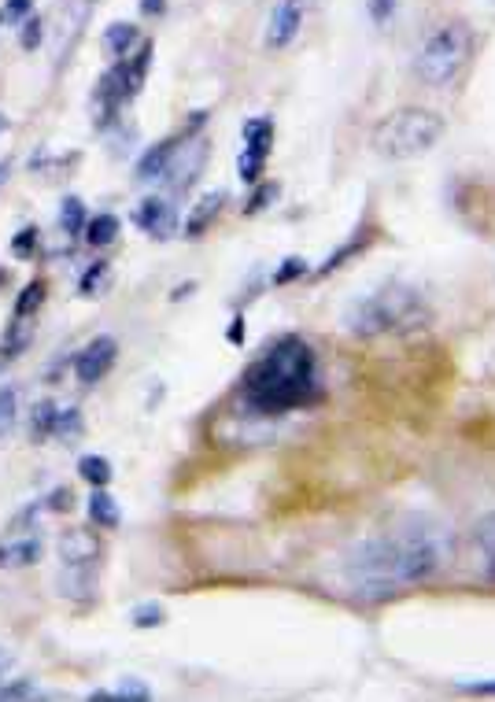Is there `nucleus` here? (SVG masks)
Instances as JSON below:
<instances>
[{
  "label": "nucleus",
  "mask_w": 495,
  "mask_h": 702,
  "mask_svg": "<svg viewBox=\"0 0 495 702\" xmlns=\"http://www.w3.org/2000/svg\"><path fill=\"white\" fill-rule=\"evenodd\" d=\"M451 558V536L433 518H403L385 533L351 547L344 558V581L351 595L381 603L392 595L433 581Z\"/></svg>",
  "instance_id": "obj_1"
},
{
  "label": "nucleus",
  "mask_w": 495,
  "mask_h": 702,
  "mask_svg": "<svg viewBox=\"0 0 495 702\" xmlns=\"http://www.w3.org/2000/svg\"><path fill=\"white\" fill-rule=\"evenodd\" d=\"M322 396V366L318 351L300 337H281L255 359L241 377L244 411L255 418L303 411Z\"/></svg>",
  "instance_id": "obj_2"
},
{
  "label": "nucleus",
  "mask_w": 495,
  "mask_h": 702,
  "mask_svg": "<svg viewBox=\"0 0 495 702\" xmlns=\"http://www.w3.org/2000/svg\"><path fill=\"white\" fill-rule=\"evenodd\" d=\"M355 337H388V333H418L433 322V307L422 289L407 281H385L363 292L344 315Z\"/></svg>",
  "instance_id": "obj_3"
},
{
  "label": "nucleus",
  "mask_w": 495,
  "mask_h": 702,
  "mask_svg": "<svg viewBox=\"0 0 495 702\" xmlns=\"http://www.w3.org/2000/svg\"><path fill=\"white\" fill-rule=\"evenodd\" d=\"M444 137V119L429 108H399L388 111L374 126V152L396 163L429 156Z\"/></svg>",
  "instance_id": "obj_4"
},
{
  "label": "nucleus",
  "mask_w": 495,
  "mask_h": 702,
  "mask_svg": "<svg viewBox=\"0 0 495 702\" xmlns=\"http://www.w3.org/2000/svg\"><path fill=\"white\" fill-rule=\"evenodd\" d=\"M473 60V30L466 23H444L422 41V49L414 56V74L433 89H444L466 71Z\"/></svg>",
  "instance_id": "obj_5"
},
{
  "label": "nucleus",
  "mask_w": 495,
  "mask_h": 702,
  "mask_svg": "<svg viewBox=\"0 0 495 702\" xmlns=\"http://www.w3.org/2000/svg\"><path fill=\"white\" fill-rule=\"evenodd\" d=\"M152 52H156L152 49V41H141L137 52H130L126 60H119L97 82V104H100L97 126L115 122L122 104H130V100L141 93V85H145V78H148V67H152Z\"/></svg>",
  "instance_id": "obj_6"
},
{
  "label": "nucleus",
  "mask_w": 495,
  "mask_h": 702,
  "mask_svg": "<svg viewBox=\"0 0 495 702\" xmlns=\"http://www.w3.org/2000/svg\"><path fill=\"white\" fill-rule=\"evenodd\" d=\"M244 152L237 159V174H241L244 185H259L263 182L266 159H270V148H274V122L266 115H255V119L244 122Z\"/></svg>",
  "instance_id": "obj_7"
},
{
  "label": "nucleus",
  "mask_w": 495,
  "mask_h": 702,
  "mask_svg": "<svg viewBox=\"0 0 495 702\" xmlns=\"http://www.w3.org/2000/svg\"><path fill=\"white\" fill-rule=\"evenodd\" d=\"M193 122H185L182 134H170L163 137L159 145H152L145 152V156L137 159V182H163V174H167V167L174 163V156H178V148L189 141V137H196L200 130H204L207 122V111H196V115H189Z\"/></svg>",
  "instance_id": "obj_8"
},
{
  "label": "nucleus",
  "mask_w": 495,
  "mask_h": 702,
  "mask_svg": "<svg viewBox=\"0 0 495 702\" xmlns=\"http://www.w3.org/2000/svg\"><path fill=\"white\" fill-rule=\"evenodd\" d=\"M115 363H119V340L108 337V333H100V337H93L78 355H74V377H78L82 385H100V381L115 370Z\"/></svg>",
  "instance_id": "obj_9"
},
{
  "label": "nucleus",
  "mask_w": 495,
  "mask_h": 702,
  "mask_svg": "<svg viewBox=\"0 0 495 702\" xmlns=\"http://www.w3.org/2000/svg\"><path fill=\"white\" fill-rule=\"evenodd\" d=\"M133 226L145 230L152 241H167L178 230V207L170 196H148L141 200V207L133 211Z\"/></svg>",
  "instance_id": "obj_10"
},
{
  "label": "nucleus",
  "mask_w": 495,
  "mask_h": 702,
  "mask_svg": "<svg viewBox=\"0 0 495 702\" xmlns=\"http://www.w3.org/2000/svg\"><path fill=\"white\" fill-rule=\"evenodd\" d=\"M303 12H307V0H278L266 26V49H289L300 34Z\"/></svg>",
  "instance_id": "obj_11"
},
{
  "label": "nucleus",
  "mask_w": 495,
  "mask_h": 702,
  "mask_svg": "<svg viewBox=\"0 0 495 702\" xmlns=\"http://www.w3.org/2000/svg\"><path fill=\"white\" fill-rule=\"evenodd\" d=\"M470 562L473 573L484 584H495V510H488L470 533Z\"/></svg>",
  "instance_id": "obj_12"
},
{
  "label": "nucleus",
  "mask_w": 495,
  "mask_h": 702,
  "mask_svg": "<svg viewBox=\"0 0 495 702\" xmlns=\"http://www.w3.org/2000/svg\"><path fill=\"white\" fill-rule=\"evenodd\" d=\"M45 555V540L37 533H23V536H4L0 540V569H26L41 562Z\"/></svg>",
  "instance_id": "obj_13"
},
{
  "label": "nucleus",
  "mask_w": 495,
  "mask_h": 702,
  "mask_svg": "<svg viewBox=\"0 0 495 702\" xmlns=\"http://www.w3.org/2000/svg\"><path fill=\"white\" fill-rule=\"evenodd\" d=\"M100 558V540L85 529H67L60 536V562L67 569H93Z\"/></svg>",
  "instance_id": "obj_14"
},
{
  "label": "nucleus",
  "mask_w": 495,
  "mask_h": 702,
  "mask_svg": "<svg viewBox=\"0 0 495 702\" xmlns=\"http://www.w3.org/2000/svg\"><path fill=\"white\" fill-rule=\"evenodd\" d=\"M222 204H226V193L218 189V193H207L200 204L189 211V218H185V237H200V233L211 230V222H215L218 215H222Z\"/></svg>",
  "instance_id": "obj_15"
},
{
  "label": "nucleus",
  "mask_w": 495,
  "mask_h": 702,
  "mask_svg": "<svg viewBox=\"0 0 495 702\" xmlns=\"http://www.w3.org/2000/svg\"><path fill=\"white\" fill-rule=\"evenodd\" d=\"M119 230H122L119 215L100 211V215H93L89 222H85V244H89V248H108V244H115Z\"/></svg>",
  "instance_id": "obj_16"
},
{
  "label": "nucleus",
  "mask_w": 495,
  "mask_h": 702,
  "mask_svg": "<svg viewBox=\"0 0 495 702\" xmlns=\"http://www.w3.org/2000/svg\"><path fill=\"white\" fill-rule=\"evenodd\" d=\"M89 521H93L97 529H119L122 514L108 488H93V496H89Z\"/></svg>",
  "instance_id": "obj_17"
},
{
  "label": "nucleus",
  "mask_w": 495,
  "mask_h": 702,
  "mask_svg": "<svg viewBox=\"0 0 495 702\" xmlns=\"http://www.w3.org/2000/svg\"><path fill=\"white\" fill-rule=\"evenodd\" d=\"M137 45H141V34H137L133 23H111L108 30H104V49H108L115 60H126Z\"/></svg>",
  "instance_id": "obj_18"
},
{
  "label": "nucleus",
  "mask_w": 495,
  "mask_h": 702,
  "mask_svg": "<svg viewBox=\"0 0 495 702\" xmlns=\"http://www.w3.org/2000/svg\"><path fill=\"white\" fill-rule=\"evenodd\" d=\"M23 407V385H0V440L12 433Z\"/></svg>",
  "instance_id": "obj_19"
},
{
  "label": "nucleus",
  "mask_w": 495,
  "mask_h": 702,
  "mask_svg": "<svg viewBox=\"0 0 495 702\" xmlns=\"http://www.w3.org/2000/svg\"><path fill=\"white\" fill-rule=\"evenodd\" d=\"M78 477L89 481L93 488H108L115 470H111V462L104 459V455H82V459H78Z\"/></svg>",
  "instance_id": "obj_20"
},
{
  "label": "nucleus",
  "mask_w": 495,
  "mask_h": 702,
  "mask_svg": "<svg viewBox=\"0 0 495 702\" xmlns=\"http://www.w3.org/2000/svg\"><path fill=\"white\" fill-rule=\"evenodd\" d=\"M85 222H89V215H85L82 196H67L60 204V230L67 233V237H82Z\"/></svg>",
  "instance_id": "obj_21"
},
{
  "label": "nucleus",
  "mask_w": 495,
  "mask_h": 702,
  "mask_svg": "<svg viewBox=\"0 0 495 702\" xmlns=\"http://www.w3.org/2000/svg\"><path fill=\"white\" fill-rule=\"evenodd\" d=\"M45 281H30L23 285V292L15 296V307H12V318H34L41 311V303H45Z\"/></svg>",
  "instance_id": "obj_22"
},
{
  "label": "nucleus",
  "mask_w": 495,
  "mask_h": 702,
  "mask_svg": "<svg viewBox=\"0 0 495 702\" xmlns=\"http://www.w3.org/2000/svg\"><path fill=\"white\" fill-rule=\"evenodd\" d=\"M56 414H60V407H56L52 400L34 403V411H30V436H34V440L52 436V429H56Z\"/></svg>",
  "instance_id": "obj_23"
},
{
  "label": "nucleus",
  "mask_w": 495,
  "mask_h": 702,
  "mask_svg": "<svg viewBox=\"0 0 495 702\" xmlns=\"http://www.w3.org/2000/svg\"><path fill=\"white\" fill-rule=\"evenodd\" d=\"M30 318H8V333H4V359H19L23 348L30 344V326H26Z\"/></svg>",
  "instance_id": "obj_24"
},
{
  "label": "nucleus",
  "mask_w": 495,
  "mask_h": 702,
  "mask_svg": "<svg viewBox=\"0 0 495 702\" xmlns=\"http://www.w3.org/2000/svg\"><path fill=\"white\" fill-rule=\"evenodd\" d=\"M307 259H300V255H289V259H281V267L274 270V278H270V285H292L296 278H307Z\"/></svg>",
  "instance_id": "obj_25"
},
{
  "label": "nucleus",
  "mask_w": 495,
  "mask_h": 702,
  "mask_svg": "<svg viewBox=\"0 0 495 702\" xmlns=\"http://www.w3.org/2000/svg\"><path fill=\"white\" fill-rule=\"evenodd\" d=\"M130 621H133V629H159V625L167 621V610L159 603H141V606H133Z\"/></svg>",
  "instance_id": "obj_26"
},
{
  "label": "nucleus",
  "mask_w": 495,
  "mask_h": 702,
  "mask_svg": "<svg viewBox=\"0 0 495 702\" xmlns=\"http://www.w3.org/2000/svg\"><path fill=\"white\" fill-rule=\"evenodd\" d=\"M52 436H60V440H74V436H82V411L78 407H63L56 414V429Z\"/></svg>",
  "instance_id": "obj_27"
},
{
  "label": "nucleus",
  "mask_w": 495,
  "mask_h": 702,
  "mask_svg": "<svg viewBox=\"0 0 495 702\" xmlns=\"http://www.w3.org/2000/svg\"><path fill=\"white\" fill-rule=\"evenodd\" d=\"M366 241H370V237H355V241H348V244H344V248H340V252H333V255H329L326 263H322V267H318V278H326V274H333V270H340V267H344V263H348L351 255L359 252V248H363Z\"/></svg>",
  "instance_id": "obj_28"
},
{
  "label": "nucleus",
  "mask_w": 495,
  "mask_h": 702,
  "mask_svg": "<svg viewBox=\"0 0 495 702\" xmlns=\"http://www.w3.org/2000/svg\"><path fill=\"white\" fill-rule=\"evenodd\" d=\"M37 244H41L37 226H23V230L12 237V255H15V259H30V255L37 252Z\"/></svg>",
  "instance_id": "obj_29"
},
{
  "label": "nucleus",
  "mask_w": 495,
  "mask_h": 702,
  "mask_svg": "<svg viewBox=\"0 0 495 702\" xmlns=\"http://www.w3.org/2000/svg\"><path fill=\"white\" fill-rule=\"evenodd\" d=\"M108 270H111V263H104V259H100V263H93V267L82 274V281H78V292H82V296H93V292H97L100 285L108 281Z\"/></svg>",
  "instance_id": "obj_30"
},
{
  "label": "nucleus",
  "mask_w": 495,
  "mask_h": 702,
  "mask_svg": "<svg viewBox=\"0 0 495 702\" xmlns=\"http://www.w3.org/2000/svg\"><path fill=\"white\" fill-rule=\"evenodd\" d=\"M278 185L274 182H266V185H255V193L248 196V204H244V215H259V211H266V204L270 200H278Z\"/></svg>",
  "instance_id": "obj_31"
},
{
  "label": "nucleus",
  "mask_w": 495,
  "mask_h": 702,
  "mask_svg": "<svg viewBox=\"0 0 495 702\" xmlns=\"http://www.w3.org/2000/svg\"><path fill=\"white\" fill-rule=\"evenodd\" d=\"M37 688L26 677H8L0 684V699H34Z\"/></svg>",
  "instance_id": "obj_32"
},
{
  "label": "nucleus",
  "mask_w": 495,
  "mask_h": 702,
  "mask_svg": "<svg viewBox=\"0 0 495 702\" xmlns=\"http://www.w3.org/2000/svg\"><path fill=\"white\" fill-rule=\"evenodd\" d=\"M41 41H45V19L30 15V19H26V26H23V34H19V45H23L26 52H34Z\"/></svg>",
  "instance_id": "obj_33"
},
{
  "label": "nucleus",
  "mask_w": 495,
  "mask_h": 702,
  "mask_svg": "<svg viewBox=\"0 0 495 702\" xmlns=\"http://www.w3.org/2000/svg\"><path fill=\"white\" fill-rule=\"evenodd\" d=\"M115 699H137V702H145V699H152V688H148L145 680H137V677H126L115 688Z\"/></svg>",
  "instance_id": "obj_34"
},
{
  "label": "nucleus",
  "mask_w": 495,
  "mask_h": 702,
  "mask_svg": "<svg viewBox=\"0 0 495 702\" xmlns=\"http://www.w3.org/2000/svg\"><path fill=\"white\" fill-rule=\"evenodd\" d=\"M366 8H370V19H374L377 26H385L388 19H392V15H396L399 0H370V4H366Z\"/></svg>",
  "instance_id": "obj_35"
},
{
  "label": "nucleus",
  "mask_w": 495,
  "mask_h": 702,
  "mask_svg": "<svg viewBox=\"0 0 495 702\" xmlns=\"http://www.w3.org/2000/svg\"><path fill=\"white\" fill-rule=\"evenodd\" d=\"M30 8H34V0H4V19L8 23H23L26 15H30Z\"/></svg>",
  "instance_id": "obj_36"
},
{
  "label": "nucleus",
  "mask_w": 495,
  "mask_h": 702,
  "mask_svg": "<svg viewBox=\"0 0 495 702\" xmlns=\"http://www.w3.org/2000/svg\"><path fill=\"white\" fill-rule=\"evenodd\" d=\"M45 503H49L52 510H60V514H63V510H71L74 496H71V492H67V488H56V492H52V496L45 499Z\"/></svg>",
  "instance_id": "obj_37"
},
{
  "label": "nucleus",
  "mask_w": 495,
  "mask_h": 702,
  "mask_svg": "<svg viewBox=\"0 0 495 702\" xmlns=\"http://www.w3.org/2000/svg\"><path fill=\"white\" fill-rule=\"evenodd\" d=\"M15 673V658H12V651H4V647H0V684H4V680L12 677Z\"/></svg>",
  "instance_id": "obj_38"
},
{
  "label": "nucleus",
  "mask_w": 495,
  "mask_h": 702,
  "mask_svg": "<svg viewBox=\"0 0 495 702\" xmlns=\"http://www.w3.org/2000/svg\"><path fill=\"white\" fill-rule=\"evenodd\" d=\"M230 344H244V315H233V329H230Z\"/></svg>",
  "instance_id": "obj_39"
},
{
  "label": "nucleus",
  "mask_w": 495,
  "mask_h": 702,
  "mask_svg": "<svg viewBox=\"0 0 495 702\" xmlns=\"http://www.w3.org/2000/svg\"><path fill=\"white\" fill-rule=\"evenodd\" d=\"M141 8H145L148 15H163V12H167V0H145Z\"/></svg>",
  "instance_id": "obj_40"
},
{
  "label": "nucleus",
  "mask_w": 495,
  "mask_h": 702,
  "mask_svg": "<svg viewBox=\"0 0 495 702\" xmlns=\"http://www.w3.org/2000/svg\"><path fill=\"white\" fill-rule=\"evenodd\" d=\"M470 691H481V695H495V680H484V684H473Z\"/></svg>",
  "instance_id": "obj_41"
},
{
  "label": "nucleus",
  "mask_w": 495,
  "mask_h": 702,
  "mask_svg": "<svg viewBox=\"0 0 495 702\" xmlns=\"http://www.w3.org/2000/svg\"><path fill=\"white\" fill-rule=\"evenodd\" d=\"M8 170H12V163H0V185L8 182Z\"/></svg>",
  "instance_id": "obj_42"
},
{
  "label": "nucleus",
  "mask_w": 495,
  "mask_h": 702,
  "mask_svg": "<svg viewBox=\"0 0 495 702\" xmlns=\"http://www.w3.org/2000/svg\"><path fill=\"white\" fill-rule=\"evenodd\" d=\"M0 130H4V111H0Z\"/></svg>",
  "instance_id": "obj_43"
}]
</instances>
